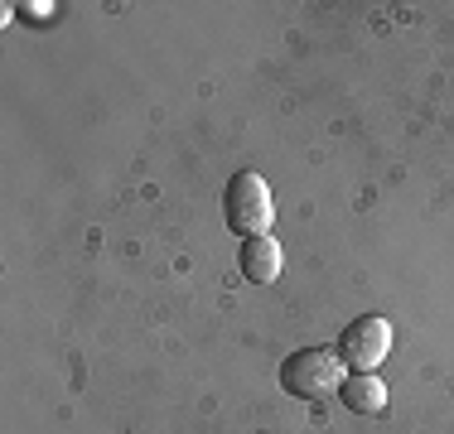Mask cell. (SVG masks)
I'll return each mask as SVG.
<instances>
[{
  "label": "cell",
  "instance_id": "6da1fadb",
  "mask_svg": "<svg viewBox=\"0 0 454 434\" xmlns=\"http://www.w3.org/2000/svg\"><path fill=\"white\" fill-rule=\"evenodd\" d=\"M343 382H348V367H343L339 347H300L280 362V386H286V396L300 400H329L343 391Z\"/></svg>",
  "mask_w": 454,
  "mask_h": 434
},
{
  "label": "cell",
  "instance_id": "7a4b0ae2",
  "mask_svg": "<svg viewBox=\"0 0 454 434\" xmlns=\"http://www.w3.org/2000/svg\"><path fill=\"white\" fill-rule=\"evenodd\" d=\"M223 217L237 236H271V222H276L271 183L256 169L232 174V179H227V193H223Z\"/></svg>",
  "mask_w": 454,
  "mask_h": 434
},
{
  "label": "cell",
  "instance_id": "3957f363",
  "mask_svg": "<svg viewBox=\"0 0 454 434\" xmlns=\"http://www.w3.org/2000/svg\"><path fill=\"white\" fill-rule=\"evenodd\" d=\"M339 357L348 372H377L392 357V319L382 314H363L339 333Z\"/></svg>",
  "mask_w": 454,
  "mask_h": 434
},
{
  "label": "cell",
  "instance_id": "277c9868",
  "mask_svg": "<svg viewBox=\"0 0 454 434\" xmlns=\"http://www.w3.org/2000/svg\"><path fill=\"white\" fill-rule=\"evenodd\" d=\"M237 266H242V275L252 285H271V280H280V270H286V252H280L276 236H247Z\"/></svg>",
  "mask_w": 454,
  "mask_h": 434
},
{
  "label": "cell",
  "instance_id": "5b68a950",
  "mask_svg": "<svg viewBox=\"0 0 454 434\" xmlns=\"http://www.w3.org/2000/svg\"><path fill=\"white\" fill-rule=\"evenodd\" d=\"M339 400L353 410V415H382L387 410V386H382L377 372H353L348 382H343Z\"/></svg>",
  "mask_w": 454,
  "mask_h": 434
}]
</instances>
